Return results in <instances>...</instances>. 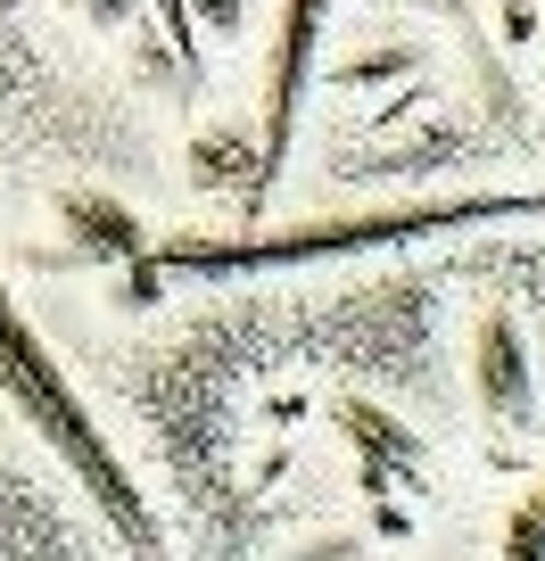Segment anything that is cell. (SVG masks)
Returning a JSON list of instances; mask_svg holds the SVG:
<instances>
[{
	"label": "cell",
	"mask_w": 545,
	"mask_h": 561,
	"mask_svg": "<svg viewBox=\"0 0 545 561\" xmlns=\"http://www.w3.org/2000/svg\"><path fill=\"white\" fill-rule=\"evenodd\" d=\"M545 215V191H472V198H405V207H355V215H315L282 231H231V240H149L124 264V298L149 306L166 280H231V273H289V264H331V256H372L405 240H446L479 224H529Z\"/></svg>",
	"instance_id": "cell-1"
},
{
	"label": "cell",
	"mask_w": 545,
	"mask_h": 561,
	"mask_svg": "<svg viewBox=\"0 0 545 561\" xmlns=\"http://www.w3.org/2000/svg\"><path fill=\"white\" fill-rule=\"evenodd\" d=\"M0 397L18 404V421L50 446L58 462H67V479L83 488V504L100 512L133 553H158V545H166L158 537V512L141 504V488H133L124 455L107 446V421L83 404V388L67 380V364L50 355V339L25 322V306L9 298V289H0Z\"/></svg>",
	"instance_id": "cell-2"
},
{
	"label": "cell",
	"mask_w": 545,
	"mask_h": 561,
	"mask_svg": "<svg viewBox=\"0 0 545 561\" xmlns=\"http://www.w3.org/2000/svg\"><path fill=\"white\" fill-rule=\"evenodd\" d=\"M315 42H322V0H282V25H273V75H264V133H257V182H248V207L273 198L289 165V140H298V107H306V75H315Z\"/></svg>",
	"instance_id": "cell-3"
},
{
	"label": "cell",
	"mask_w": 545,
	"mask_h": 561,
	"mask_svg": "<svg viewBox=\"0 0 545 561\" xmlns=\"http://www.w3.org/2000/svg\"><path fill=\"white\" fill-rule=\"evenodd\" d=\"M58 224H67L75 256H91V264H133L149 248L141 215L116 207V198H100V191H67V198H58Z\"/></svg>",
	"instance_id": "cell-4"
},
{
	"label": "cell",
	"mask_w": 545,
	"mask_h": 561,
	"mask_svg": "<svg viewBox=\"0 0 545 561\" xmlns=\"http://www.w3.org/2000/svg\"><path fill=\"white\" fill-rule=\"evenodd\" d=\"M479 404H488L496 421H529V355H521L512 314L479 322Z\"/></svg>",
	"instance_id": "cell-5"
},
{
	"label": "cell",
	"mask_w": 545,
	"mask_h": 561,
	"mask_svg": "<svg viewBox=\"0 0 545 561\" xmlns=\"http://www.w3.org/2000/svg\"><path fill=\"white\" fill-rule=\"evenodd\" d=\"M339 430L355 438V455H364V471H372V488H381V471L388 462H405V471H422V438L413 430H397V421L381 413V404H339Z\"/></svg>",
	"instance_id": "cell-6"
},
{
	"label": "cell",
	"mask_w": 545,
	"mask_h": 561,
	"mask_svg": "<svg viewBox=\"0 0 545 561\" xmlns=\"http://www.w3.org/2000/svg\"><path fill=\"white\" fill-rule=\"evenodd\" d=\"M413 9H446V18H463V0H413Z\"/></svg>",
	"instance_id": "cell-7"
}]
</instances>
